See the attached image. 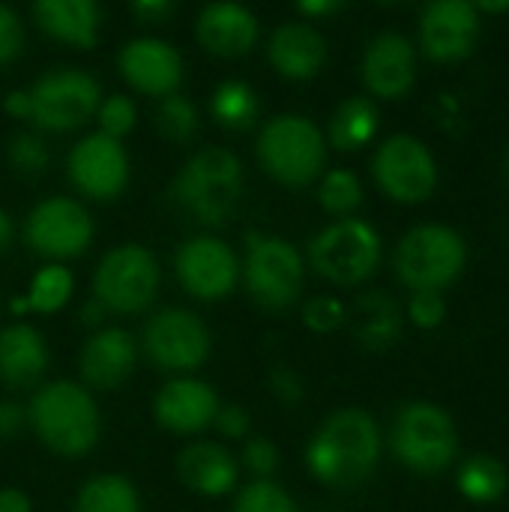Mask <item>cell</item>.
I'll return each mask as SVG.
<instances>
[{"label": "cell", "mask_w": 509, "mask_h": 512, "mask_svg": "<svg viewBox=\"0 0 509 512\" xmlns=\"http://www.w3.org/2000/svg\"><path fill=\"white\" fill-rule=\"evenodd\" d=\"M9 240H12V222H9V216L0 210V249H6Z\"/></svg>", "instance_id": "cell-49"}, {"label": "cell", "mask_w": 509, "mask_h": 512, "mask_svg": "<svg viewBox=\"0 0 509 512\" xmlns=\"http://www.w3.org/2000/svg\"><path fill=\"white\" fill-rule=\"evenodd\" d=\"M417 75L414 45L399 33H381L369 42L363 57V81L381 99H399L411 90Z\"/></svg>", "instance_id": "cell-18"}, {"label": "cell", "mask_w": 509, "mask_h": 512, "mask_svg": "<svg viewBox=\"0 0 509 512\" xmlns=\"http://www.w3.org/2000/svg\"><path fill=\"white\" fill-rule=\"evenodd\" d=\"M69 180L90 198H117L129 180V159L123 144L102 132L81 138L69 153Z\"/></svg>", "instance_id": "cell-15"}, {"label": "cell", "mask_w": 509, "mask_h": 512, "mask_svg": "<svg viewBox=\"0 0 509 512\" xmlns=\"http://www.w3.org/2000/svg\"><path fill=\"white\" fill-rule=\"evenodd\" d=\"M246 288L264 309H288L303 288V258L282 237L249 231L246 237Z\"/></svg>", "instance_id": "cell-9"}, {"label": "cell", "mask_w": 509, "mask_h": 512, "mask_svg": "<svg viewBox=\"0 0 509 512\" xmlns=\"http://www.w3.org/2000/svg\"><path fill=\"white\" fill-rule=\"evenodd\" d=\"M372 171H375L378 186L393 201H402V204L426 201L438 183L435 159L426 150V144L417 141L414 135L387 138L372 159Z\"/></svg>", "instance_id": "cell-11"}, {"label": "cell", "mask_w": 509, "mask_h": 512, "mask_svg": "<svg viewBox=\"0 0 509 512\" xmlns=\"http://www.w3.org/2000/svg\"><path fill=\"white\" fill-rule=\"evenodd\" d=\"M159 288V264L141 246H117L111 249L96 273H93V294L102 309L135 315L147 309Z\"/></svg>", "instance_id": "cell-8"}, {"label": "cell", "mask_w": 509, "mask_h": 512, "mask_svg": "<svg viewBox=\"0 0 509 512\" xmlns=\"http://www.w3.org/2000/svg\"><path fill=\"white\" fill-rule=\"evenodd\" d=\"M135 357L138 351L126 330H117V327L99 330L96 336L87 339L81 351V375L87 384L99 390H114L132 375Z\"/></svg>", "instance_id": "cell-21"}, {"label": "cell", "mask_w": 509, "mask_h": 512, "mask_svg": "<svg viewBox=\"0 0 509 512\" xmlns=\"http://www.w3.org/2000/svg\"><path fill=\"white\" fill-rule=\"evenodd\" d=\"M153 411H156V420L168 432L195 435L213 423V417L219 411V399L204 381L180 378V381H171L159 390Z\"/></svg>", "instance_id": "cell-19"}, {"label": "cell", "mask_w": 509, "mask_h": 512, "mask_svg": "<svg viewBox=\"0 0 509 512\" xmlns=\"http://www.w3.org/2000/svg\"><path fill=\"white\" fill-rule=\"evenodd\" d=\"M210 111L225 129H249L258 117V96L246 81H222L213 90Z\"/></svg>", "instance_id": "cell-30"}, {"label": "cell", "mask_w": 509, "mask_h": 512, "mask_svg": "<svg viewBox=\"0 0 509 512\" xmlns=\"http://www.w3.org/2000/svg\"><path fill=\"white\" fill-rule=\"evenodd\" d=\"M171 198L180 210L204 225H222L237 210L243 195V168L231 150H198L171 183Z\"/></svg>", "instance_id": "cell-2"}, {"label": "cell", "mask_w": 509, "mask_h": 512, "mask_svg": "<svg viewBox=\"0 0 509 512\" xmlns=\"http://www.w3.org/2000/svg\"><path fill=\"white\" fill-rule=\"evenodd\" d=\"M300 12H306V15H330V12H336V9H342V3L339 0H303L300 6H297Z\"/></svg>", "instance_id": "cell-47"}, {"label": "cell", "mask_w": 509, "mask_h": 512, "mask_svg": "<svg viewBox=\"0 0 509 512\" xmlns=\"http://www.w3.org/2000/svg\"><path fill=\"white\" fill-rule=\"evenodd\" d=\"M378 132V108L366 96L345 99L330 117V141L339 150H360Z\"/></svg>", "instance_id": "cell-27"}, {"label": "cell", "mask_w": 509, "mask_h": 512, "mask_svg": "<svg viewBox=\"0 0 509 512\" xmlns=\"http://www.w3.org/2000/svg\"><path fill=\"white\" fill-rule=\"evenodd\" d=\"M9 162L24 177H39L48 165V147L39 135L21 132L9 141Z\"/></svg>", "instance_id": "cell-35"}, {"label": "cell", "mask_w": 509, "mask_h": 512, "mask_svg": "<svg viewBox=\"0 0 509 512\" xmlns=\"http://www.w3.org/2000/svg\"><path fill=\"white\" fill-rule=\"evenodd\" d=\"M159 132L171 141H189L198 132V111L186 96H162L159 111H156Z\"/></svg>", "instance_id": "cell-33"}, {"label": "cell", "mask_w": 509, "mask_h": 512, "mask_svg": "<svg viewBox=\"0 0 509 512\" xmlns=\"http://www.w3.org/2000/svg\"><path fill=\"white\" fill-rule=\"evenodd\" d=\"M381 237L360 219H339L309 243V264L336 285H357L375 273Z\"/></svg>", "instance_id": "cell-7"}, {"label": "cell", "mask_w": 509, "mask_h": 512, "mask_svg": "<svg viewBox=\"0 0 509 512\" xmlns=\"http://www.w3.org/2000/svg\"><path fill=\"white\" fill-rule=\"evenodd\" d=\"M213 426L225 435V438H243L252 426L249 414L240 405H222L213 417Z\"/></svg>", "instance_id": "cell-41"}, {"label": "cell", "mask_w": 509, "mask_h": 512, "mask_svg": "<svg viewBox=\"0 0 509 512\" xmlns=\"http://www.w3.org/2000/svg\"><path fill=\"white\" fill-rule=\"evenodd\" d=\"M408 312H411V321H414L417 327L432 330V327H438V324L447 318V303H444V297H441L438 291H417V294L411 297Z\"/></svg>", "instance_id": "cell-38"}, {"label": "cell", "mask_w": 509, "mask_h": 512, "mask_svg": "<svg viewBox=\"0 0 509 512\" xmlns=\"http://www.w3.org/2000/svg\"><path fill=\"white\" fill-rule=\"evenodd\" d=\"M381 459V432L363 408H342L324 420L306 450V465L324 486L354 489L372 477Z\"/></svg>", "instance_id": "cell-1"}, {"label": "cell", "mask_w": 509, "mask_h": 512, "mask_svg": "<svg viewBox=\"0 0 509 512\" xmlns=\"http://www.w3.org/2000/svg\"><path fill=\"white\" fill-rule=\"evenodd\" d=\"M243 465H246L255 477L267 480V477L279 468V450H276V444H270L267 438H252V441L243 447Z\"/></svg>", "instance_id": "cell-39"}, {"label": "cell", "mask_w": 509, "mask_h": 512, "mask_svg": "<svg viewBox=\"0 0 509 512\" xmlns=\"http://www.w3.org/2000/svg\"><path fill=\"white\" fill-rule=\"evenodd\" d=\"M480 36V12L465 0H438L423 9L420 45L432 60L453 63L474 51Z\"/></svg>", "instance_id": "cell-16"}, {"label": "cell", "mask_w": 509, "mask_h": 512, "mask_svg": "<svg viewBox=\"0 0 509 512\" xmlns=\"http://www.w3.org/2000/svg\"><path fill=\"white\" fill-rule=\"evenodd\" d=\"M267 54H270V63L285 78L303 81V78H312L321 72V66L327 60V42L312 24L288 21L273 30Z\"/></svg>", "instance_id": "cell-22"}, {"label": "cell", "mask_w": 509, "mask_h": 512, "mask_svg": "<svg viewBox=\"0 0 509 512\" xmlns=\"http://www.w3.org/2000/svg\"><path fill=\"white\" fill-rule=\"evenodd\" d=\"M303 321L315 333H333L345 321V306L336 297H315L303 309Z\"/></svg>", "instance_id": "cell-37"}, {"label": "cell", "mask_w": 509, "mask_h": 512, "mask_svg": "<svg viewBox=\"0 0 509 512\" xmlns=\"http://www.w3.org/2000/svg\"><path fill=\"white\" fill-rule=\"evenodd\" d=\"M144 351L159 369L189 372L210 354V333L204 321L186 309H162L144 324Z\"/></svg>", "instance_id": "cell-12"}, {"label": "cell", "mask_w": 509, "mask_h": 512, "mask_svg": "<svg viewBox=\"0 0 509 512\" xmlns=\"http://www.w3.org/2000/svg\"><path fill=\"white\" fill-rule=\"evenodd\" d=\"M81 321H84V324H90V327H96V324L102 321V306H99L96 300L84 303V309H81Z\"/></svg>", "instance_id": "cell-48"}, {"label": "cell", "mask_w": 509, "mask_h": 512, "mask_svg": "<svg viewBox=\"0 0 509 512\" xmlns=\"http://www.w3.org/2000/svg\"><path fill=\"white\" fill-rule=\"evenodd\" d=\"M324 135L303 114L273 117L258 138V159L285 186H306L324 168Z\"/></svg>", "instance_id": "cell-4"}, {"label": "cell", "mask_w": 509, "mask_h": 512, "mask_svg": "<svg viewBox=\"0 0 509 512\" xmlns=\"http://www.w3.org/2000/svg\"><path fill=\"white\" fill-rule=\"evenodd\" d=\"M36 435L60 456H84L99 438V411L90 393L72 381L42 387L27 411Z\"/></svg>", "instance_id": "cell-3"}, {"label": "cell", "mask_w": 509, "mask_h": 512, "mask_svg": "<svg viewBox=\"0 0 509 512\" xmlns=\"http://www.w3.org/2000/svg\"><path fill=\"white\" fill-rule=\"evenodd\" d=\"M48 366L42 336L27 324H12L0 333V378L9 387H33Z\"/></svg>", "instance_id": "cell-24"}, {"label": "cell", "mask_w": 509, "mask_h": 512, "mask_svg": "<svg viewBox=\"0 0 509 512\" xmlns=\"http://www.w3.org/2000/svg\"><path fill=\"white\" fill-rule=\"evenodd\" d=\"M36 24L69 45L90 48L99 30V6L93 0H39L33 6Z\"/></svg>", "instance_id": "cell-25"}, {"label": "cell", "mask_w": 509, "mask_h": 512, "mask_svg": "<svg viewBox=\"0 0 509 512\" xmlns=\"http://www.w3.org/2000/svg\"><path fill=\"white\" fill-rule=\"evenodd\" d=\"M465 243L447 225H420L408 231L396 249L399 279L417 291H438L456 282L465 267Z\"/></svg>", "instance_id": "cell-6"}, {"label": "cell", "mask_w": 509, "mask_h": 512, "mask_svg": "<svg viewBox=\"0 0 509 512\" xmlns=\"http://www.w3.org/2000/svg\"><path fill=\"white\" fill-rule=\"evenodd\" d=\"M138 120V111L132 105L129 96H108L102 105H99V126H102V135L120 141Z\"/></svg>", "instance_id": "cell-36"}, {"label": "cell", "mask_w": 509, "mask_h": 512, "mask_svg": "<svg viewBox=\"0 0 509 512\" xmlns=\"http://www.w3.org/2000/svg\"><path fill=\"white\" fill-rule=\"evenodd\" d=\"M30 120L51 132L78 129L99 108V84L81 69H54L30 90Z\"/></svg>", "instance_id": "cell-10"}, {"label": "cell", "mask_w": 509, "mask_h": 512, "mask_svg": "<svg viewBox=\"0 0 509 512\" xmlns=\"http://www.w3.org/2000/svg\"><path fill=\"white\" fill-rule=\"evenodd\" d=\"M3 108H6L12 117H27V120H30V99H27V90H12V93H6Z\"/></svg>", "instance_id": "cell-46"}, {"label": "cell", "mask_w": 509, "mask_h": 512, "mask_svg": "<svg viewBox=\"0 0 509 512\" xmlns=\"http://www.w3.org/2000/svg\"><path fill=\"white\" fill-rule=\"evenodd\" d=\"M480 9H486V12H504V9H509V3H480L477 12H480Z\"/></svg>", "instance_id": "cell-50"}, {"label": "cell", "mask_w": 509, "mask_h": 512, "mask_svg": "<svg viewBox=\"0 0 509 512\" xmlns=\"http://www.w3.org/2000/svg\"><path fill=\"white\" fill-rule=\"evenodd\" d=\"M180 285L198 300L228 297L237 285V255L216 237H192L177 249L174 258Z\"/></svg>", "instance_id": "cell-14"}, {"label": "cell", "mask_w": 509, "mask_h": 512, "mask_svg": "<svg viewBox=\"0 0 509 512\" xmlns=\"http://www.w3.org/2000/svg\"><path fill=\"white\" fill-rule=\"evenodd\" d=\"M120 75L141 93L171 96L183 78V60L177 48L165 39L141 36L120 48L117 54Z\"/></svg>", "instance_id": "cell-17"}, {"label": "cell", "mask_w": 509, "mask_h": 512, "mask_svg": "<svg viewBox=\"0 0 509 512\" xmlns=\"http://www.w3.org/2000/svg\"><path fill=\"white\" fill-rule=\"evenodd\" d=\"M354 336L366 351H387L402 336V315L393 297L369 291L354 306Z\"/></svg>", "instance_id": "cell-26"}, {"label": "cell", "mask_w": 509, "mask_h": 512, "mask_svg": "<svg viewBox=\"0 0 509 512\" xmlns=\"http://www.w3.org/2000/svg\"><path fill=\"white\" fill-rule=\"evenodd\" d=\"M270 390L282 399V402H300V396H303V384H300V378L291 372V369H276L273 375H270Z\"/></svg>", "instance_id": "cell-42"}, {"label": "cell", "mask_w": 509, "mask_h": 512, "mask_svg": "<svg viewBox=\"0 0 509 512\" xmlns=\"http://www.w3.org/2000/svg\"><path fill=\"white\" fill-rule=\"evenodd\" d=\"M0 512H30V498L18 489L0 492Z\"/></svg>", "instance_id": "cell-45"}, {"label": "cell", "mask_w": 509, "mask_h": 512, "mask_svg": "<svg viewBox=\"0 0 509 512\" xmlns=\"http://www.w3.org/2000/svg\"><path fill=\"white\" fill-rule=\"evenodd\" d=\"M24 237L45 258H75L90 246L93 222L87 210L69 198H48L30 216Z\"/></svg>", "instance_id": "cell-13"}, {"label": "cell", "mask_w": 509, "mask_h": 512, "mask_svg": "<svg viewBox=\"0 0 509 512\" xmlns=\"http://www.w3.org/2000/svg\"><path fill=\"white\" fill-rule=\"evenodd\" d=\"M459 492L474 504H495L507 492V468L495 456L477 453L459 468Z\"/></svg>", "instance_id": "cell-29"}, {"label": "cell", "mask_w": 509, "mask_h": 512, "mask_svg": "<svg viewBox=\"0 0 509 512\" xmlns=\"http://www.w3.org/2000/svg\"><path fill=\"white\" fill-rule=\"evenodd\" d=\"M177 474L192 492L216 498V495H225V492L234 489L237 462L225 447H219L213 441H198V444H192V447H186L180 453Z\"/></svg>", "instance_id": "cell-23"}, {"label": "cell", "mask_w": 509, "mask_h": 512, "mask_svg": "<svg viewBox=\"0 0 509 512\" xmlns=\"http://www.w3.org/2000/svg\"><path fill=\"white\" fill-rule=\"evenodd\" d=\"M390 444L396 459L420 474L444 471L459 450V438L450 414L432 402L402 405V411L393 420Z\"/></svg>", "instance_id": "cell-5"}, {"label": "cell", "mask_w": 509, "mask_h": 512, "mask_svg": "<svg viewBox=\"0 0 509 512\" xmlns=\"http://www.w3.org/2000/svg\"><path fill=\"white\" fill-rule=\"evenodd\" d=\"M318 201L327 213L333 216H348L360 207L363 201V186L357 180V174L351 171H330L324 180H321V189H318Z\"/></svg>", "instance_id": "cell-32"}, {"label": "cell", "mask_w": 509, "mask_h": 512, "mask_svg": "<svg viewBox=\"0 0 509 512\" xmlns=\"http://www.w3.org/2000/svg\"><path fill=\"white\" fill-rule=\"evenodd\" d=\"M198 42L219 57H240L258 39V18L240 3H210L195 21Z\"/></svg>", "instance_id": "cell-20"}, {"label": "cell", "mask_w": 509, "mask_h": 512, "mask_svg": "<svg viewBox=\"0 0 509 512\" xmlns=\"http://www.w3.org/2000/svg\"><path fill=\"white\" fill-rule=\"evenodd\" d=\"M174 9H177V6H174L171 0H135V3H132V12H135L141 21H147V24L171 18Z\"/></svg>", "instance_id": "cell-44"}, {"label": "cell", "mask_w": 509, "mask_h": 512, "mask_svg": "<svg viewBox=\"0 0 509 512\" xmlns=\"http://www.w3.org/2000/svg\"><path fill=\"white\" fill-rule=\"evenodd\" d=\"M507 180H509V150H507Z\"/></svg>", "instance_id": "cell-51"}, {"label": "cell", "mask_w": 509, "mask_h": 512, "mask_svg": "<svg viewBox=\"0 0 509 512\" xmlns=\"http://www.w3.org/2000/svg\"><path fill=\"white\" fill-rule=\"evenodd\" d=\"M69 297H72V273L60 264H48L33 276L30 294L24 300H27V309L48 315V312H57L60 306H66Z\"/></svg>", "instance_id": "cell-31"}, {"label": "cell", "mask_w": 509, "mask_h": 512, "mask_svg": "<svg viewBox=\"0 0 509 512\" xmlns=\"http://www.w3.org/2000/svg\"><path fill=\"white\" fill-rule=\"evenodd\" d=\"M24 45V27H21V18L0 3V63H9L18 57Z\"/></svg>", "instance_id": "cell-40"}, {"label": "cell", "mask_w": 509, "mask_h": 512, "mask_svg": "<svg viewBox=\"0 0 509 512\" xmlns=\"http://www.w3.org/2000/svg\"><path fill=\"white\" fill-rule=\"evenodd\" d=\"M234 512H297L294 498L279 489L276 483L270 480H255L249 483L240 495H237V504Z\"/></svg>", "instance_id": "cell-34"}, {"label": "cell", "mask_w": 509, "mask_h": 512, "mask_svg": "<svg viewBox=\"0 0 509 512\" xmlns=\"http://www.w3.org/2000/svg\"><path fill=\"white\" fill-rule=\"evenodd\" d=\"M27 423V411L18 402H0V438H15Z\"/></svg>", "instance_id": "cell-43"}, {"label": "cell", "mask_w": 509, "mask_h": 512, "mask_svg": "<svg viewBox=\"0 0 509 512\" xmlns=\"http://www.w3.org/2000/svg\"><path fill=\"white\" fill-rule=\"evenodd\" d=\"M75 512H138V492L120 474H99L81 486Z\"/></svg>", "instance_id": "cell-28"}]
</instances>
